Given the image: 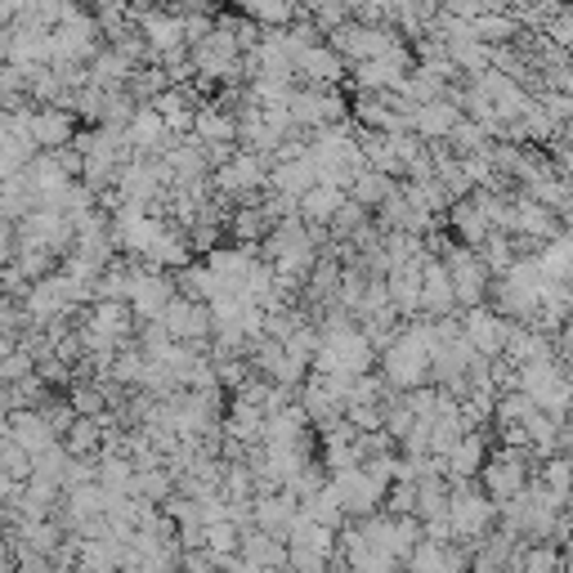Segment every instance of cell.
<instances>
[{
  "mask_svg": "<svg viewBox=\"0 0 573 573\" xmlns=\"http://www.w3.org/2000/svg\"><path fill=\"white\" fill-rule=\"evenodd\" d=\"M331 493H336V502H340V511H346L350 520H368V515H377L381 511V502H386V493L395 489V484H386V480H377L368 467H350V471H336L331 480Z\"/></svg>",
  "mask_w": 573,
  "mask_h": 573,
  "instance_id": "cell-1",
  "label": "cell"
},
{
  "mask_svg": "<svg viewBox=\"0 0 573 573\" xmlns=\"http://www.w3.org/2000/svg\"><path fill=\"white\" fill-rule=\"evenodd\" d=\"M336 555V529H323L314 520H296L287 533V569L291 573H327Z\"/></svg>",
  "mask_w": 573,
  "mask_h": 573,
  "instance_id": "cell-2",
  "label": "cell"
},
{
  "mask_svg": "<svg viewBox=\"0 0 573 573\" xmlns=\"http://www.w3.org/2000/svg\"><path fill=\"white\" fill-rule=\"evenodd\" d=\"M493 515H498V502H489V493H475L467 484H457L448 493V529H452V542H480L489 529H493Z\"/></svg>",
  "mask_w": 573,
  "mask_h": 573,
  "instance_id": "cell-3",
  "label": "cell"
},
{
  "mask_svg": "<svg viewBox=\"0 0 573 573\" xmlns=\"http://www.w3.org/2000/svg\"><path fill=\"white\" fill-rule=\"evenodd\" d=\"M507 511V529L511 533H524V538H546L555 529V515H560V502L538 484V489H524L515 502L502 507Z\"/></svg>",
  "mask_w": 573,
  "mask_h": 573,
  "instance_id": "cell-4",
  "label": "cell"
},
{
  "mask_svg": "<svg viewBox=\"0 0 573 573\" xmlns=\"http://www.w3.org/2000/svg\"><path fill=\"white\" fill-rule=\"evenodd\" d=\"M480 480H484L489 502L507 507V502H515V498L529 489V467H524V457H520V452H511V448H507V452L489 457L484 471H480Z\"/></svg>",
  "mask_w": 573,
  "mask_h": 573,
  "instance_id": "cell-5",
  "label": "cell"
},
{
  "mask_svg": "<svg viewBox=\"0 0 573 573\" xmlns=\"http://www.w3.org/2000/svg\"><path fill=\"white\" fill-rule=\"evenodd\" d=\"M157 323L166 327V336H171V340H180V346H197V340H206V336L215 331L211 305H202V300H188V296H175Z\"/></svg>",
  "mask_w": 573,
  "mask_h": 573,
  "instance_id": "cell-6",
  "label": "cell"
},
{
  "mask_svg": "<svg viewBox=\"0 0 573 573\" xmlns=\"http://www.w3.org/2000/svg\"><path fill=\"white\" fill-rule=\"evenodd\" d=\"M171 300H175V287H171V278L162 269H149V265L131 269V296H126V305L135 309V318L157 323Z\"/></svg>",
  "mask_w": 573,
  "mask_h": 573,
  "instance_id": "cell-7",
  "label": "cell"
},
{
  "mask_svg": "<svg viewBox=\"0 0 573 573\" xmlns=\"http://www.w3.org/2000/svg\"><path fill=\"white\" fill-rule=\"evenodd\" d=\"M6 63L14 68H50L54 63V45H50V28L14 19L10 41H6Z\"/></svg>",
  "mask_w": 573,
  "mask_h": 573,
  "instance_id": "cell-8",
  "label": "cell"
},
{
  "mask_svg": "<svg viewBox=\"0 0 573 573\" xmlns=\"http://www.w3.org/2000/svg\"><path fill=\"white\" fill-rule=\"evenodd\" d=\"M300 520V498L296 493H260L256 502H252V529H260V533H269V538H283L287 542V533H291V524Z\"/></svg>",
  "mask_w": 573,
  "mask_h": 573,
  "instance_id": "cell-9",
  "label": "cell"
},
{
  "mask_svg": "<svg viewBox=\"0 0 573 573\" xmlns=\"http://www.w3.org/2000/svg\"><path fill=\"white\" fill-rule=\"evenodd\" d=\"M265 180H269V175H265V162H260L252 149L234 153L228 162H219V171H215V188H219V193H234V197H252Z\"/></svg>",
  "mask_w": 573,
  "mask_h": 573,
  "instance_id": "cell-10",
  "label": "cell"
},
{
  "mask_svg": "<svg viewBox=\"0 0 573 573\" xmlns=\"http://www.w3.org/2000/svg\"><path fill=\"white\" fill-rule=\"evenodd\" d=\"M28 131H32V144H37L41 153H59V149L72 144V112L41 103V108H32Z\"/></svg>",
  "mask_w": 573,
  "mask_h": 573,
  "instance_id": "cell-11",
  "label": "cell"
},
{
  "mask_svg": "<svg viewBox=\"0 0 573 573\" xmlns=\"http://www.w3.org/2000/svg\"><path fill=\"white\" fill-rule=\"evenodd\" d=\"M336 50L350 54V59H359V63H372V59H386L390 50H399V45H395L390 32L359 23V28H336Z\"/></svg>",
  "mask_w": 573,
  "mask_h": 573,
  "instance_id": "cell-12",
  "label": "cell"
},
{
  "mask_svg": "<svg viewBox=\"0 0 573 573\" xmlns=\"http://www.w3.org/2000/svg\"><path fill=\"white\" fill-rule=\"evenodd\" d=\"M10 434H14V443H19L28 457H41L45 448L59 443V434L50 430V421L41 417V408H14V412H10Z\"/></svg>",
  "mask_w": 573,
  "mask_h": 573,
  "instance_id": "cell-13",
  "label": "cell"
},
{
  "mask_svg": "<svg viewBox=\"0 0 573 573\" xmlns=\"http://www.w3.org/2000/svg\"><path fill=\"white\" fill-rule=\"evenodd\" d=\"M439 462H443V471H448V480L452 484H467L471 475H480L484 471V462H489V457H484V439L480 434H462V439H457L443 457H439Z\"/></svg>",
  "mask_w": 573,
  "mask_h": 573,
  "instance_id": "cell-14",
  "label": "cell"
},
{
  "mask_svg": "<svg viewBox=\"0 0 573 573\" xmlns=\"http://www.w3.org/2000/svg\"><path fill=\"white\" fill-rule=\"evenodd\" d=\"M408 573H471V560L462 551H452V542L421 538V546L408 555Z\"/></svg>",
  "mask_w": 573,
  "mask_h": 573,
  "instance_id": "cell-15",
  "label": "cell"
},
{
  "mask_svg": "<svg viewBox=\"0 0 573 573\" xmlns=\"http://www.w3.org/2000/svg\"><path fill=\"white\" fill-rule=\"evenodd\" d=\"M350 202V188H340V184H314L300 202H296V211H300V219L305 224H314V228H323V224H331L336 215H340V206Z\"/></svg>",
  "mask_w": 573,
  "mask_h": 573,
  "instance_id": "cell-16",
  "label": "cell"
},
{
  "mask_svg": "<svg viewBox=\"0 0 573 573\" xmlns=\"http://www.w3.org/2000/svg\"><path fill=\"white\" fill-rule=\"evenodd\" d=\"M23 175H28V184L37 188L41 206H54V202H59V197H63V193L76 184V180H72V175L59 166V157H54V153H37V157H32V166H28Z\"/></svg>",
  "mask_w": 573,
  "mask_h": 573,
  "instance_id": "cell-17",
  "label": "cell"
},
{
  "mask_svg": "<svg viewBox=\"0 0 573 573\" xmlns=\"http://www.w3.org/2000/svg\"><path fill=\"white\" fill-rule=\"evenodd\" d=\"M193 140L206 144V149H224V144H234L238 140V117L228 108H215V103H202L197 108V117H193Z\"/></svg>",
  "mask_w": 573,
  "mask_h": 573,
  "instance_id": "cell-18",
  "label": "cell"
},
{
  "mask_svg": "<svg viewBox=\"0 0 573 573\" xmlns=\"http://www.w3.org/2000/svg\"><path fill=\"white\" fill-rule=\"evenodd\" d=\"M238 555H243L252 569H260V573L287 569V542H283V538H269V533H260V529H243Z\"/></svg>",
  "mask_w": 573,
  "mask_h": 573,
  "instance_id": "cell-19",
  "label": "cell"
},
{
  "mask_svg": "<svg viewBox=\"0 0 573 573\" xmlns=\"http://www.w3.org/2000/svg\"><path fill=\"white\" fill-rule=\"evenodd\" d=\"M443 269H448V283H452V296H457V300L475 305V300L484 296V265H480L471 252H452V256L443 260Z\"/></svg>",
  "mask_w": 573,
  "mask_h": 573,
  "instance_id": "cell-20",
  "label": "cell"
},
{
  "mask_svg": "<svg viewBox=\"0 0 573 573\" xmlns=\"http://www.w3.org/2000/svg\"><path fill=\"white\" fill-rule=\"evenodd\" d=\"M144 41H149V50H157L162 59H175V54H184V45H188V37H184V19H175V14H144Z\"/></svg>",
  "mask_w": 573,
  "mask_h": 573,
  "instance_id": "cell-21",
  "label": "cell"
},
{
  "mask_svg": "<svg viewBox=\"0 0 573 573\" xmlns=\"http://www.w3.org/2000/svg\"><path fill=\"white\" fill-rule=\"evenodd\" d=\"M166 135H171V126L157 117V112H153L149 103L135 112V117H131V126H126V144H131V153H135V157H149V153H157Z\"/></svg>",
  "mask_w": 573,
  "mask_h": 573,
  "instance_id": "cell-22",
  "label": "cell"
},
{
  "mask_svg": "<svg viewBox=\"0 0 573 573\" xmlns=\"http://www.w3.org/2000/svg\"><path fill=\"white\" fill-rule=\"evenodd\" d=\"M467 346H471L475 355H502V346H507V323H502L498 314L475 309V314L467 318Z\"/></svg>",
  "mask_w": 573,
  "mask_h": 573,
  "instance_id": "cell-23",
  "label": "cell"
},
{
  "mask_svg": "<svg viewBox=\"0 0 573 573\" xmlns=\"http://www.w3.org/2000/svg\"><path fill=\"white\" fill-rule=\"evenodd\" d=\"M41 206L37 188L28 184V175H14V180H0V219L10 224H23L32 211Z\"/></svg>",
  "mask_w": 573,
  "mask_h": 573,
  "instance_id": "cell-24",
  "label": "cell"
},
{
  "mask_svg": "<svg viewBox=\"0 0 573 573\" xmlns=\"http://www.w3.org/2000/svg\"><path fill=\"white\" fill-rule=\"evenodd\" d=\"M452 305H457V296H452L448 269H443L439 260H426V265H421V309L443 314V309H452Z\"/></svg>",
  "mask_w": 573,
  "mask_h": 573,
  "instance_id": "cell-25",
  "label": "cell"
},
{
  "mask_svg": "<svg viewBox=\"0 0 573 573\" xmlns=\"http://www.w3.org/2000/svg\"><path fill=\"white\" fill-rule=\"evenodd\" d=\"M412 131H417L421 140H439V135H452V131H457V108H448L443 99H434V103H421V108H412Z\"/></svg>",
  "mask_w": 573,
  "mask_h": 573,
  "instance_id": "cell-26",
  "label": "cell"
},
{
  "mask_svg": "<svg viewBox=\"0 0 573 573\" xmlns=\"http://www.w3.org/2000/svg\"><path fill=\"white\" fill-rule=\"evenodd\" d=\"M0 475L14 480V484H28V480H32V457L14 443L10 421H0Z\"/></svg>",
  "mask_w": 573,
  "mask_h": 573,
  "instance_id": "cell-27",
  "label": "cell"
},
{
  "mask_svg": "<svg viewBox=\"0 0 573 573\" xmlns=\"http://www.w3.org/2000/svg\"><path fill=\"white\" fill-rule=\"evenodd\" d=\"M296 68H300L309 81H318V85H323V81L331 85V81H340V72H346V63H340L336 50H318V45L300 50V54H296Z\"/></svg>",
  "mask_w": 573,
  "mask_h": 573,
  "instance_id": "cell-28",
  "label": "cell"
},
{
  "mask_svg": "<svg viewBox=\"0 0 573 573\" xmlns=\"http://www.w3.org/2000/svg\"><path fill=\"white\" fill-rule=\"evenodd\" d=\"M350 197L359 206H386L390 197H399L395 188V175H381V171H359V180L350 184Z\"/></svg>",
  "mask_w": 573,
  "mask_h": 573,
  "instance_id": "cell-29",
  "label": "cell"
},
{
  "mask_svg": "<svg viewBox=\"0 0 573 573\" xmlns=\"http://www.w3.org/2000/svg\"><path fill=\"white\" fill-rule=\"evenodd\" d=\"M511 551H515V542H511V533H502V538H489L475 555H471V573H507L515 560H511Z\"/></svg>",
  "mask_w": 573,
  "mask_h": 573,
  "instance_id": "cell-30",
  "label": "cell"
},
{
  "mask_svg": "<svg viewBox=\"0 0 573 573\" xmlns=\"http://www.w3.org/2000/svg\"><path fill=\"white\" fill-rule=\"evenodd\" d=\"M14 269H19L28 283H41V278H50V269H54V252H50V247H41V243H28V238H19Z\"/></svg>",
  "mask_w": 573,
  "mask_h": 573,
  "instance_id": "cell-31",
  "label": "cell"
},
{
  "mask_svg": "<svg viewBox=\"0 0 573 573\" xmlns=\"http://www.w3.org/2000/svg\"><path fill=\"white\" fill-rule=\"evenodd\" d=\"M202 546H206L215 560H228V555H238V546H243V529H238L234 520L206 524V529H202Z\"/></svg>",
  "mask_w": 573,
  "mask_h": 573,
  "instance_id": "cell-32",
  "label": "cell"
},
{
  "mask_svg": "<svg viewBox=\"0 0 573 573\" xmlns=\"http://www.w3.org/2000/svg\"><path fill=\"white\" fill-rule=\"evenodd\" d=\"M99 443H103V417H76L72 430L63 434V448L72 457H90Z\"/></svg>",
  "mask_w": 573,
  "mask_h": 573,
  "instance_id": "cell-33",
  "label": "cell"
},
{
  "mask_svg": "<svg viewBox=\"0 0 573 573\" xmlns=\"http://www.w3.org/2000/svg\"><path fill=\"white\" fill-rule=\"evenodd\" d=\"M68 471H72V452L63 448V443H54V448H45L41 457H32V475L37 480H50V484H68Z\"/></svg>",
  "mask_w": 573,
  "mask_h": 573,
  "instance_id": "cell-34",
  "label": "cell"
},
{
  "mask_svg": "<svg viewBox=\"0 0 573 573\" xmlns=\"http://www.w3.org/2000/svg\"><path fill=\"white\" fill-rule=\"evenodd\" d=\"M68 403H72V412L76 417H103L108 412V395L99 390V386H68Z\"/></svg>",
  "mask_w": 573,
  "mask_h": 573,
  "instance_id": "cell-35",
  "label": "cell"
},
{
  "mask_svg": "<svg viewBox=\"0 0 573 573\" xmlns=\"http://www.w3.org/2000/svg\"><path fill=\"white\" fill-rule=\"evenodd\" d=\"M542 489L564 507V502L573 498V462H546V471H542Z\"/></svg>",
  "mask_w": 573,
  "mask_h": 573,
  "instance_id": "cell-36",
  "label": "cell"
},
{
  "mask_svg": "<svg viewBox=\"0 0 573 573\" xmlns=\"http://www.w3.org/2000/svg\"><path fill=\"white\" fill-rule=\"evenodd\" d=\"M452 224H457V234H462L467 243H484V234H489V215L480 206H457Z\"/></svg>",
  "mask_w": 573,
  "mask_h": 573,
  "instance_id": "cell-37",
  "label": "cell"
},
{
  "mask_svg": "<svg viewBox=\"0 0 573 573\" xmlns=\"http://www.w3.org/2000/svg\"><path fill=\"white\" fill-rule=\"evenodd\" d=\"M28 377H37V359H32V350H14L6 364H0V386H19V381H28Z\"/></svg>",
  "mask_w": 573,
  "mask_h": 573,
  "instance_id": "cell-38",
  "label": "cell"
},
{
  "mask_svg": "<svg viewBox=\"0 0 573 573\" xmlns=\"http://www.w3.org/2000/svg\"><path fill=\"white\" fill-rule=\"evenodd\" d=\"M14 256H19V224L0 219V269H10Z\"/></svg>",
  "mask_w": 573,
  "mask_h": 573,
  "instance_id": "cell-39",
  "label": "cell"
},
{
  "mask_svg": "<svg viewBox=\"0 0 573 573\" xmlns=\"http://www.w3.org/2000/svg\"><path fill=\"white\" fill-rule=\"evenodd\" d=\"M14 493H19V484H14V480H6V475H0V511H10Z\"/></svg>",
  "mask_w": 573,
  "mask_h": 573,
  "instance_id": "cell-40",
  "label": "cell"
},
{
  "mask_svg": "<svg viewBox=\"0 0 573 573\" xmlns=\"http://www.w3.org/2000/svg\"><path fill=\"white\" fill-rule=\"evenodd\" d=\"M14 350H19V336H0V364H6Z\"/></svg>",
  "mask_w": 573,
  "mask_h": 573,
  "instance_id": "cell-41",
  "label": "cell"
},
{
  "mask_svg": "<svg viewBox=\"0 0 573 573\" xmlns=\"http://www.w3.org/2000/svg\"><path fill=\"white\" fill-rule=\"evenodd\" d=\"M14 403H10V386H0V421H10Z\"/></svg>",
  "mask_w": 573,
  "mask_h": 573,
  "instance_id": "cell-42",
  "label": "cell"
},
{
  "mask_svg": "<svg viewBox=\"0 0 573 573\" xmlns=\"http://www.w3.org/2000/svg\"><path fill=\"white\" fill-rule=\"evenodd\" d=\"M0 573H19V560H14V551H0Z\"/></svg>",
  "mask_w": 573,
  "mask_h": 573,
  "instance_id": "cell-43",
  "label": "cell"
},
{
  "mask_svg": "<svg viewBox=\"0 0 573 573\" xmlns=\"http://www.w3.org/2000/svg\"><path fill=\"white\" fill-rule=\"evenodd\" d=\"M0 520H6V511H0Z\"/></svg>",
  "mask_w": 573,
  "mask_h": 573,
  "instance_id": "cell-44",
  "label": "cell"
}]
</instances>
